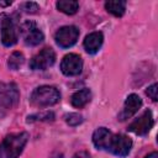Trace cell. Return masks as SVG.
Listing matches in <instances>:
<instances>
[{"label": "cell", "mask_w": 158, "mask_h": 158, "mask_svg": "<svg viewBox=\"0 0 158 158\" xmlns=\"http://www.w3.org/2000/svg\"><path fill=\"white\" fill-rule=\"evenodd\" d=\"M60 99V93L58 91L57 88L51 86V85H42L36 88L30 98V101L33 106L37 107H46L54 105L59 101Z\"/></svg>", "instance_id": "7a4b0ae2"}, {"label": "cell", "mask_w": 158, "mask_h": 158, "mask_svg": "<svg viewBox=\"0 0 158 158\" xmlns=\"http://www.w3.org/2000/svg\"><path fill=\"white\" fill-rule=\"evenodd\" d=\"M65 117V122L70 126H78L83 122V116L79 115V114H75V112H72V114H68L64 116Z\"/></svg>", "instance_id": "d6986e66"}, {"label": "cell", "mask_w": 158, "mask_h": 158, "mask_svg": "<svg viewBox=\"0 0 158 158\" xmlns=\"http://www.w3.org/2000/svg\"><path fill=\"white\" fill-rule=\"evenodd\" d=\"M104 36L101 32H91L84 40V48L89 54H95L102 46Z\"/></svg>", "instance_id": "7c38bea8"}, {"label": "cell", "mask_w": 158, "mask_h": 158, "mask_svg": "<svg viewBox=\"0 0 158 158\" xmlns=\"http://www.w3.org/2000/svg\"><path fill=\"white\" fill-rule=\"evenodd\" d=\"M81 69H83V60L80 56L75 53H69L64 56V58L60 62V70L64 75H68V77L78 75L80 74Z\"/></svg>", "instance_id": "9c48e42d"}, {"label": "cell", "mask_w": 158, "mask_h": 158, "mask_svg": "<svg viewBox=\"0 0 158 158\" xmlns=\"http://www.w3.org/2000/svg\"><path fill=\"white\" fill-rule=\"evenodd\" d=\"M141 106H142V99L137 94H130L125 101V105H123L121 114L118 115L120 120L125 121V120L130 118L131 116H133L139 110Z\"/></svg>", "instance_id": "8fae6325"}, {"label": "cell", "mask_w": 158, "mask_h": 158, "mask_svg": "<svg viewBox=\"0 0 158 158\" xmlns=\"http://www.w3.org/2000/svg\"><path fill=\"white\" fill-rule=\"evenodd\" d=\"M111 136L112 133L105 128V127H99L94 131L93 133V143L96 148L99 149H105L107 151V147H109V143H110V139H111Z\"/></svg>", "instance_id": "4fadbf2b"}, {"label": "cell", "mask_w": 158, "mask_h": 158, "mask_svg": "<svg viewBox=\"0 0 158 158\" xmlns=\"http://www.w3.org/2000/svg\"><path fill=\"white\" fill-rule=\"evenodd\" d=\"M1 30V42L6 47H11L17 42V30L11 17L5 16L0 23Z\"/></svg>", "instance_id": "30bf717a"}, {"label": "cell", "mask_w": 158, "mask_h": 158, "mask_svg": "<svg viewBox=\"0 0 158 158\" xmlns=\"http://www.w3.org/2000/svg\"><path fill=\"white\" fill-rule=\"evenodd\" d=\"M20 32H21L22 38L27 46H37L44 38L43 32L36 26V23L33 21L23 22L20 27Z\"/></svg>", "instance_id": "277c9868"}, {"label": "cell", "mask_w": 158, "mask_h": 158, "mask_svg": "<svg viewBox=\"0 0 158 158\" xmlns=\"http://www.w3.org/2000/svg\"><path fill=\"white\" fill-rule=\"evenodd\" d=\"M56 62V53L52 48H43L30 60V68L33 70H44Z\"/></svg>", "instance_id": "8992f818"}, {"label": "cell", "mask_w": 158, "mask_h": 158, "mask_svg": "<svg viewBox=\"0 0 158 158\" xmlns=\"http://www.w3.org/2000/svg\"><path fill=\"white\" fill-rule=\"evenodd\" d=\"M23 10L26 12H30V14H33L38 10V5L36 2H26L23 4Z\"/></svg>", "instance_id": "44dd1931"}, {"label": "cell", "mask_w": 158, "mask_h": 158, "mask_svg": "<svg viewBox=\"0 0 158 158\" xmlns=\"http://www.w3.org/2000/svg\"><path fill=\"white\" fill-rule=\"evenodd\" d=\"M28 139L27 132L7 135L0 143V158H19Z\"/></svg>", "instance_id": "6da1fadb"}, {"label": "cell", "mask_w": 158, "mask_h": 158, "mask_svg": "<svg viewBox=\"0 0 158 158\" xmlns=\"http://www.w3.org/2000/svg\"><path fill=\"white\" fill-rule=\"evenodd\" d=\"M105 9L107 12L112 14L116 17H121L125 14L126 10V2L125 1H106L105 2Z\"/></svg>", "instance_id": "9a60e30c"}, {"label": "cell", "mask_w": 158, "mask_h": 158, "mask_svg": "<svg viewBox=\"0 0 158 158\" xmlns=\"http://www.w3.org/2000/svg\"><path fill=\"white\" fill-rule=\"evenodd\" d=\"M11 5V1H0V6H9Z\"/></svg>", "instance_id": "cb8c5ba5"}, {"label": "cell", "mask_w": 158, "mask_h": 158, "mask_svg": "<svg viewBox=\"0 0 158 158\" xmlns=\"http://www.w3.org/2000/svg\"><path fill=\"white\" fill-rule=\"evenodd\" d=\"M54 114L52 111H44L41 114H35L27 117V122H35V121H53Z\"/></svg>", "instance_id": "ac0fdd59"}, {"label": "cell", "mask_w": 158, "mask_h": 158, "mask_svg": "<svg viewBox=\"0 0 158 158\" xmlns=\"http://www.w3.org/2000/svg\"><path fill=\"white\" fill-rule=\"evenodd\" d=\"M153 127V116H152V112L149 110H146L138 118H136L132 123L128 125V131L130 132H133L135 135H138V136H144L147 135L151 128Z\"/></svg>", "instance_id": "ba28073f"}, {"label": "cell", "mask_w": 158, "mask_h": 158, "mask_svg": "<svg viewBox=\"0 0 158 158\" xmlns=\"http://www.w3.org/2000/svg\"><path fill=\"white\" fill-rule=\"evenodd\" d=\"M157 91H158V85L154 83V84H152L151 86H148L147 88V90H146V94L153 100V101H157L158 100V95H157Z\"/></svg>", "instance_id": "ffe728a7"}, {"label": "cell", "mask_w": 158, "mask_h": 158, "mask_svg": "<svg viewBox=\"0 0 158 158\" xmlns=\"http://www.w3.org/2000/svg\"><path fill=\"white\" fill-rule=\"evenodd\" d=\"M23 62H25L23 54L20 53V52H14V53L9 57V59H7V65H9L10 69L16 70V69H19V68L23 64Z\"/></svg>", "instance_id": "e0dca14e"}, {"label": "cell", "mask_w": 158, "mask_h": 158, "mask_svg": "<svg viewBox=\"0 0 158 158\" xmlns=\"http://www.w3.org/2000/svg\"><path fill=\"white\" fill-rule=\"evenodd\" d=\"M144 158H158V153H157V152H152V153L147 154Z\"/></svg>", "instance_id": "603a6c76"}, {"label": "cell", "mask_w": 158, "mask_h": 158, "mask_svg": "<svg viewBox=\"0 0 158 158\" xmlns=\"http://www.w3.org/2000/svg\"><path fill=\"white\" fill-rule=\"evenodd\" d=\"M57 9L67 15H74L79 9V2L73 0H59L57 1Z\"/></svg>", "instance_id": "2e32d148"}, {"label": "cell", "mask_w": 158, "mask_h": 158, "mask_svg": "<svg viewBox=\"0 0 158 158\" xmlns=\"http://www.w3.org/2000/svg\"><path fill=\"white\" fill-rule=\"evenodd\" d=\"M132 147V141L125 135H112L107 151L118 157H126Z\"/></svg>", "instance_id": "52a82bcc"}, {"label": "cell", "mask_w": 158, "mask_h": 158, "mask_svg": "<svg viewBox=\"0 0 158 158\" xmlns=\"http://www.w3.org/2000/svg\"><path fill=\"white\" fill-rule=\"evenodd\" d=\"M91 100V91L88 89V88H84L81 90H78L75 91L72 98H70V102L74 107H83L85 106L89 101Z\"/></svg>", "instance_id": "5bb4252c"}, {"label": "cell", "mask_w": 158, "mask_h": 158, "mask_svg": "<svg viewBox=\"0 0 158 158\" xmlns=\"http://www.w3.org/2000/svg\"><path fill=\"white\" fill-rule=\"evenodd\" d=\"M20 99V91L15 83H0V117L12 110Z\"/></svg>", "instance_id": "3957f363"}, {"label": "cell", "mask_w": 158, "mask_h": 158, "mask_svg": "<svg viewBox=\"0 0 158 158\" xmlns=\"http://www.w3.org/2000/svg\"><path fill=\"white\" fill-rule=\"evenodd\" d=\"M78 37H79V30L75 26L60 27L54 35L56 43L62 48H69L73 44H75Z\"/></svg>", "instance_id": "5b68a950"}, {"label": "cell", "mask_w": 158, "mask_h": 158, "mask_svg": "<svg viewBox=\"0 0 158 158\" xmlns=\"http://www.w3.org/2000/svg\"><path fill=\"white\" fill-rule=\"evenodd\" d=\"M73 158H90V154L85 151H80V152H77Z\"/></svg>", "instance_id": "7402d4cb"}]
</instances>
